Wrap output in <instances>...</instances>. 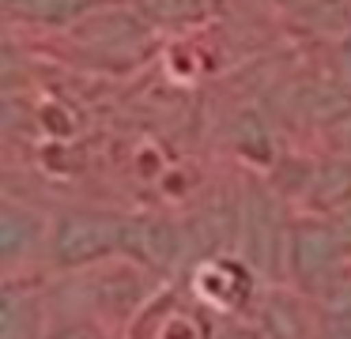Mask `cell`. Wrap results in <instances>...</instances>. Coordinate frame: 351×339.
I'll return each instance as SVG.
<instances>
[{"instance_id":"3","label":"cell","mask_w":351,"mask_h":339,"mask_svg":"<svg viewBox=\"0 0 351 339\" xmlns=\"http://www.w3.org/2000/svg\"><path fill=\"white\" fill-rule=\"evenodd\" d=\"M257 268L250 260H242L238 253H208L193 264L189 271V294L208 309V313L223 316H242L253 313L261 298Z\"/></svg>"},{"instance_id":"7","label":"cell","mask_w":351,"mask_h":339,"mask_svg":"<svg viewBox=\"0 0 351 339\" xmlns=\"http://www.w3.org/2000/svg\"><path fill=\"white\" fill-rule=\"evenodd\" d=\"M215 339V313H208L197 298H178L159 290L152 305L132 321L125 339Z\"/></svg>"},{"instance_id":"2","label":"cell","mask_w":351,"mask_h":339,"mask_svg":"<svg viewBox=\"0 0 351 339\" xmlns=\"http://www.w3.org/2000/svg\"><path fill=\"white\" fill-rule=\"evenodd\" d=\"M125 230H129V215L106 208H69L53 215V230H49V253L46 268L72 275V271L95 268L102 260L125 256Z\"/></svg>"},{"instance_id":"9","label":"cell","mask_w":351,"mask_h":339,"mask_svg":"<svg viewBox=\"0 0 351 339\" xmlns=\"http://www.w3.org/2000/svg\"><path fill=\"white\" fill-rule=\"evenodd\" d=\"M49 328L46 301L23 279H4L0 298V339H42Z\"/></svg>"},{"instance_id":"6","label":"cell","mask_w":351,"mask_h":339,"mask_svg":"<svg viewBox=\"0 0 351 339\" xmlns=\"http://www.w3.org/2000/svg\"><path fill=\"white\" fill-rule=\"evenodd\" d=\"M283 200L295 203L298 215H336L351 208V158H306L298 181L283 188Z\"/></svg>"},{"instance_id":"10","label":"cell","mask_w":351,"mask_h":339,"mask_svg":"<svg viewBox=\"0 0 351 339\" xmlns=\"http://www.w3.org/2000/svg\"><path fill=\"white\" fill-rule=\"evenodd\" d=\"M136 12L152 27H193L212 12V0H136Z\"/></svg>"},{"instance_id":"8","label":"cell","mask_w":351,"mask_h":339,"mask_svg":"<svg viewBox=\"0 0 351 339\" xmlns=\"http://www.w3.org/2000/svg\"><path fill=\"white\" fill-rule=\"evenodd\" d=\"M117 0H0V12L8 23L34 30H72L80 19Z\"/></svg>"},{"instance_id":"5","label":"cell","mask_w":351,"mask_h":339,"mask_svg":"<svg viewBox=\"0 0 351 339\" xmlns=\"http://www.w3.org/2000/svg\"><path fill=\"white\" fill-rule=\"evenodd\" d=\"M253 324L261 339H317L325 321L310 294L291 283H268L253 305Z\"/></svg>"},{"instance_id":"4","label":"cell","mask_w":351,"mask_h":339,"mask_svg":"<svg viewBox=\"0 0 351 339\" xmlns=\"http://www.w3.org/2000/svg\"><path fill=\"white\" fill-rule=\"evenodd\" d=\"M49 230H53V215L31 208V203L8 200L0 203V260H4V279H19L31 271L34 264H46L49 253Z\"/></svg>"},{"instance_id":"13","label":"cell","mask_w":351,"mask_h":339,"mask_svg":"<svg viewBox=\"0 0 351 339\" xmlns=\"http://www.w3.org/2000/svg\"><path fill=\"white\" fill-rule=\"evenodd\" d=\"M317 339H351V321H343V316L325 321V328H321Z\"/></svg>"},{"instance_id":"1","label":"cell","mask_w":351,"mask_h":339,"mask_svg":"<svg viewBox=\"0 0 351 339\" xmlns=\"http://www.w3.org/2000/svg\"><path fill=\"white\" fill-rule=\"evenodd\" d=\"M287 200L272 181L245 177V188L238 192V238L234 253L257 268L268 283H287V249H291Z\"/></svg>"},{"instance_id":"11","label":"cell","mask_w":351,"mask_h":339,"mask_svg":"<svg viewBox=\"0 0 351 339\" xmlns=\"http://www.w3.org/2000/svg\"><path fill=\"white\" fill-rule=\"evenodd\" d=\"M42 339H125V336L110 324L95 321V316L76 313V316H64V321H49Z\"/></svg>"},{"instance_id":"12","label":"cell","mask_w":351,"mask_h":339,"mask_svg":"<svg viewBox=\"0 0 351 339\" xmlns=\"http://www.w3.org/2000/svg\"><path fill=\"white\" fill-rule=\"evenodd\" d=\"M336 68H340L343 79H351V30L336 42Z\"/></svg>"}]
</instances>
